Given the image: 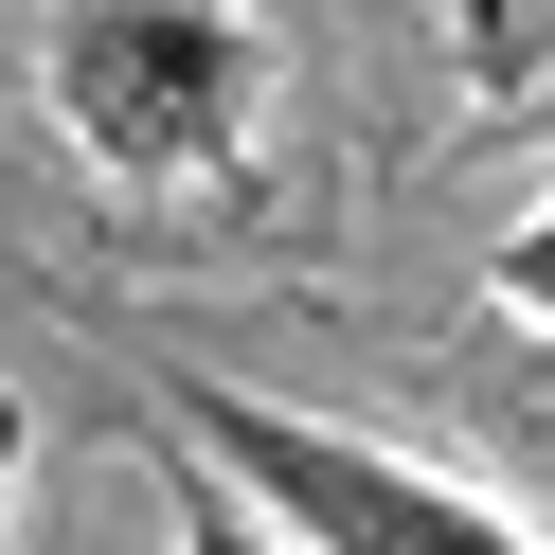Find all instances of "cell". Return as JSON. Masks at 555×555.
Returning a JSON list of instances; mask_svg holds the SVG:
<instances>
[{
  "label": "cell",
  "instance_id": "1",
  "mask_svg": "<svg viewBox=\"0 0 555 555\" xmlns=\"http://www.w3.org/2000/svg\"><path fill=\"white\" fill-rule=\"evenodd\" d=\"M162 412H180V466H216L287 555H538L519 502H483V483H448V466H395V448L323 430V412H269V395H233V376H180Z\"/></svg>",
  "mask_w": 555,
  "mask_h": 555
},
{
  "label": "cell",
  "instance_id": "4",
  "mask_svg": "<svg viewBox=\"0 0 555 555\" xmlns=\"http://www.w3.org/2000/svg\"><path fill=\"white\" fill-rule=\"evenodd\" d=\"M18 466H37V412L0 395V519H18Z\"/></svg>",
  "mask_w": 555,
  "mask_h": 555
},
{
  "label": "cell",
  "instance_id": "3",
  "mask_svg": "<svg viewBox=\"0 0 555 555\" xmlns=\"http://www.w3.org/2000/svg\"><path fill=\"white\" fill-rule=\"evenodd\" d=\"M180 555H287V538H269V519L233 502L216 466H180Z\"/></svg>",
  "mask_w": 555,
  "mask_h": 555
},
{
  "label": "cell",
  "instance_id": "2",
  "mask_svg": "<svg viewBox=\"0 0 555 555\" xmlns=\"http://www.w3.org/2000/svg\"><path fill=\"white\" fill-rule=\"evenodd\" d=\"M37 90L73 162H108V180H216L269 108V37L251 0H54Z\"/></svg>",
  "mask_w": 555,
  "mask_h": 555
}]
</instances>
